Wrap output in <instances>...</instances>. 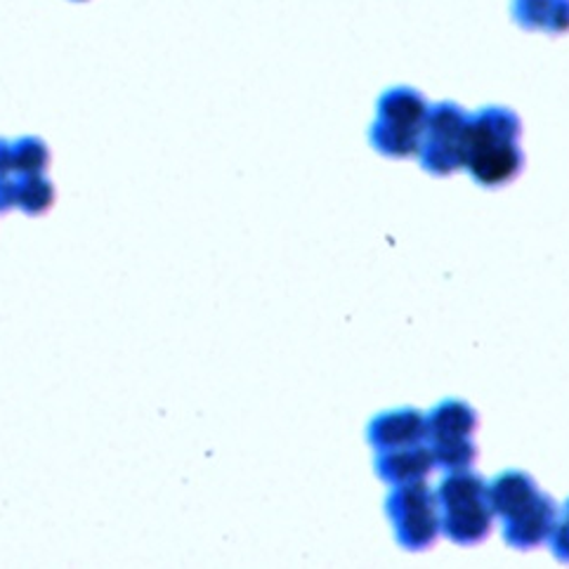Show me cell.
<instances>
[{"instance_id": "1", "label": "cell", "mask_w": 569, "mask_h": 569, "mask_svg": "<svg viewBox=\"0 0 569 569\" xmlns=\"http://www.w3.org/2000/svg\"><path fill=\"white\" fill-rule=\"evenodd\" d=\"M495 516L501 520L503 539L520 551H532L553 532L556 501L522 470H506L489 485Z\"/></svg>"}, {"instance_id": "2", "label": "cell", "mask_w": 569, "mask_h": 569, "mask_svg": "<svg viewBox=\"0 0 569 569\" xmlns=\"http://www.w3.org/2000/svg\"><path fill=\"white\" fill-rule=\"evenodd\" d=\"M518 130V119L510 111L485 109L472 121H466L461 166H468L482 184L508 182L522 166Z\"/></svg>"}, {"instance_id": "3", "label": "cell", "mask_w": 569, "mask_h": 569, "mask_svg": "<svg viewBox=\"0 0 569 569\" xmlns=\"http://www.w3.org/2000/svg\"><path fill=\"white\" fill-rule=\"evenodd\" d=\"M442 532L459 546L485 541L495 522L489 485L476 470H451L442 478L438 491Z\"/></svg>"}, {"instance_id": "4", "label": "cell", "mask_w": 569, "mask_h": 569, "mask_svg": "<svg viewBox=\"0 0 569 569\" xmlns=\"http://www.w3.org/2000/svg\"><path fill=\"white\" fill-rule=\"evenodd\" d=\"M428 445L442 470H466L478 459V413L461 400H445L428 416Z\"/></svg>"}, {"instance_id": "5", "label": "cell", "mask_w": 569, "mask_h": 569, "mask_svg": "<svg viewBox=\"0 0 569 569\" xmlns=\"http://www.w3.org/2000/svg\"><path fill=\"white\" fill-rule=\"evenodd\" d=\"M386 510L397 541L409 551H426L442 532L438 495L426 480L397 485L386 501Z\"/></svg>"}, {"instance_id": "6", "label": "cell", "mask_w": 569, "mask_h": 569, "mask_svg": "<svg viewBox=\"0 0 569 569\" xmlns=\"http://www.w3.org/2000/svg\"><path fill=\"white\" fill-rule=\"evenodd\" d=\"M426 102L413 90H392L378 107V121L371 130L373 144L390 157H409L423 142L428 126Z\"/></svg>"}, {"instance_id": "7", "label": "cell", "mask_w": 569, "mask_h": 569, "mask_svg": "<svg viewBox=\"0 0 569 569\" xmlns=\"http://www.w3.org/2000/svg\"><path fill=\"white\" fill-rule=\"evenodd\" d=\"M466 121L463 111L453 104H442L428 117L421 151L423 163L432 173H451L461 166Z\"/></svg>"}, {"instance_id": "8", "label": "cell", "mask_w": 569, "mask_h": 569, "mask_svg": "<svg viewBox=\"0 0 569 569\" xmlns=\"http://www.w3.org/2000/svg\"><path fill=\"white\" fill-rule=\"evenodd\" d=\"M369 442L376 451L402 449L428 442V421L419 409H392L369 423Z\"/></svg>"}, {"instance_id": "9", "label": "cell", "mask_w": 569, "mask_h": 569, "mask_svg": "<svg viewBox=\"0 0 569 569\" xmlns=\"http://www.w3.org/2000/svg\"><path fill=\"white\" fill-rule=\"evenodd\" d=\"M435 463V453L428 442L402 447V449H381L376 451V472L388 485H407L416 480H426Z\"/></svg>"}, {"instance_id": "10", "label": "cell", "mask_w": 569, "mask_h": 569, "mask_svg": "<svg viewBox=\"0 0 569 569\" xmlns=\"http://www.w3.org/2000/svg\"><path fill=\"white\" fill-rule=\"evenodd\" d=\"M54 203V184L46 176L17 178V208L27 216H43Z\"/></svg>"}, {"instance_id": "11", "label": "cell", "mask_w": 569, "mask_h": 569, "mask_svg": "<svg viewBox=\"0 0 569 569\" xmlns=\"http://www.w3.org/2000/svg\"><path fill=\"white\" fill-rule=\"evenodd\" d=\"M12 161L17 176H46L50 149L41 138H19L12 142Z\"/></svg>"}, {"instance_id": "12", "label": "cell", "mask_w": 569, "mask_h": 569, "mask_svg": "<svg viewBox=\"0 0 569 569\" xmlns=\"http://www.w3.org/2000/svg\"><path fill=\"white\" fill-rule=\"evenodd\" d=\"M551 548H553V556L560 562L569 565V499L565 501L562 510H558V520L553 525V532H551Z\"/></svg>"}, {"instance_id": "13", "label": "cell", "mask_w": 569, "mask_h": 569, "mask_svg": "<svg viewBox=\"0 0 569 569\" xmlns=\"http://www.w3.org/2000/svg\"><path fill=\"white\" fill-rule=\"evenodd\" d=\"M17 206V180L0 178V213H8Z\"/></svg>"}, {"instance_id": "14", "label": "cell", "mask_w": 569, "mask_h": 569, "mask_svg": "<svg viewBox=\"0 0 569 569\" xmlns=\"http://www.w3.org/2000/svg\"><path fill=\"white\" fill-rule=\"evenodd\" d=\"M14 173L12 161V142L0 138V178H10Z\"/></svg>"}, {"instance_id": "15", "label": "cell", "mask_w": 569, "mask_h": 569, "mask_svg": "<svg viewBox=\"0 0 569 569\" xmlns=\"http://www.w3.org/2000/svg\"><path fill=\"white\" fill-rule=\"evenodd\" d=\"M79 3H83V0H79Z\"/></svg>"}]
</instances>
